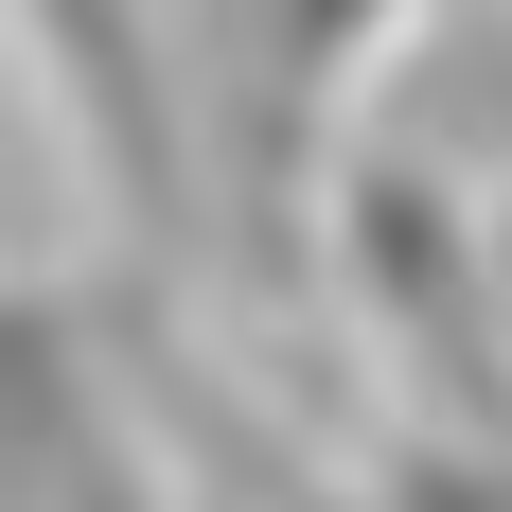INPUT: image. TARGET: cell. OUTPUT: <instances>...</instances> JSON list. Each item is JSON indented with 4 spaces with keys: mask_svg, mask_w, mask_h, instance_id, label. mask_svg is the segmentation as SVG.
Wrapping results in <instances>:
<instances>
[{
    "mask_svg": "<svg viewBox=\"0 0 512 512\" xmlns=\"http://www.w3.org/2000/svg\"><path fill=\"white\" fill-rule=\"evenodd\" d=\"M0 53L53 89L71 159L106 177V212L177 248L195 230V177H177V71H159V0H0Z\"/></svg>",
    "mask_w": 512,
    "mask_h": 512,
    "instance_id": "6da1fadb",
    "label": "cell"
},
{
    "mask_svg": "<svg viewBox=\"0 0 512 512\" xmlns=\"http://www.w3.org/2000/svg\"><path fill=\"white\" fill-rule=\"evenodd\" d=\"M0 512H159L124 460V407L89 371V318L0 265Z\"/></svg>",
    "mask_w": 512,
    "mask_h": 512,
    "instance_id": "7a4b0ae2",
    "label": "cell"
},
{
    "mask_svg": "<svg viewBox=\"0 0 512 512\" xmlns=\"http://www.w3.org/2000/svg\"><path fill=\"white\" fill-rule=\"evenodd\" d=\"M407 18H424V0H407Z\"/></svg>",
    "mask_w": 512,
    "mask_h": 512,
    "instance_id": "3957f363",
    "label": "cell"
}]
</instances>
